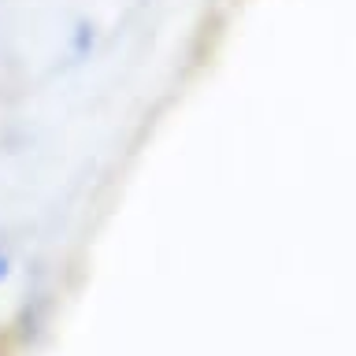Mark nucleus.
<instances>
[{"label": "nucleus", "mask_w": 356, "mask_h": 356, "mask_svg": "<svg viewBox=\"0 0 356 356\" xmlns=\"http://www.w3.org/2000/svg\"><path fill=\"white\" fill-rule=\"evenodd\" d=\"M4 278H8V260L0 256V282H4Z\"/></svg>", "instance_id": "1"}]
</instances>
